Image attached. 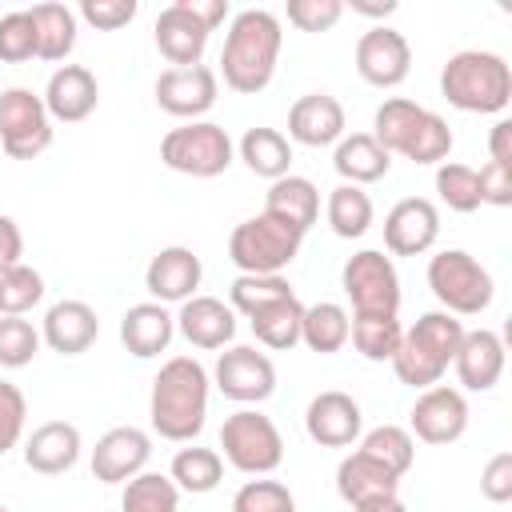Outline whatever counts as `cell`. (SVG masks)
I'll use <instances>...</instances> for the list:
<instances>
[{
	"mask_svg": "<svg viewBox=\"0 0 512 512\" xmlns=\"http://www.w3.org/2000/svg\"><path fill=\"white\" fill-rule=\"evenodd\" d=\"M96 104H100V84L84 64H60L48 76V88H44L48 120L80 124V120H88L96 112Z\"/></svg>",
	"mask_w": 512,
	"mask_h": 512,
	"instance_id": "d6986e66",
	"label": "cell"
},
{
	"mask_svg": "<svg viewBox=\"0 0 512 512\" xmlns=\"http://www.w3.org/2000/svg\"><path fill=\"white\" fill-rule=\"evenodd\" d=\"M172 336H176V316H172L164 304H156V300L132 304V308L120 316V344H124L136 360H152V356L168 352Z\"/></svg>",
	"mask_w": 512,
	"mask_h": 512,
	"instance_id": "cb8c5ba5",
	"label": "cell"
},
{
	"mask_svg": "<svg viewBox=\"0 0 512 512\" xmlns=\"http://www.w3.org/2000/svg\"><path fill=\"white\" fill-rule=\"evenodd\" d=\"M488 164L512 168V120H496L488 136Z\"/></svg>",
	"mask_w": 512,
	"mask_h": 512,
	"instance_id": "11a10c76",
	"label": "cell"
},
{
	"mask_svg": "<svg viewBox=\"0 0 512 512\" xmlns=\"http://www.w3.org/2000/svg\"><path fill=\"white\" fill-rule=\"evenodd\" d=\"M0 512H8V508H4V504H0Z\"/></svg>",
	"mask_w": 512,
	"mask_h": 512,
	"instance_id": "680465c9",
	"label": "cell"
},
{
	"mask_svg": "<svg viewBox=\"0 0 512 512\" xmlns=\"http://www.w3.org/2000/svg\"><path fill=\"white\" fill-rule=\"evenodd\" d=\"M280 20L268 8H244L232 16L228 36H224V52H220V72L224 84L240 96H256L272 84L276 76V60H280Z\"/></svg>",
	"mask_w": 512,
	"mask_h": 512,
	"instance_id": "7a4b0ae2",
	"label": "cell"
},
{
	"mask_svg": "<svg viewBox=\"0 0 512 512\" xmlns=\"http://www.w3.org/2000/svg\"><path fill=\"white\" fill-rule=\"evenodd\" d=\"M448 152H452V128H448V120L424 108V116L412 128V136H408V144H404L400 156H408L412 164H444Z\"/></svg>",
	"mask_w": 512,
	"mask_h": 512,
	"instance_id": "ab89813d",
	"label": "cell"
},
{
	"mask_svg": "<svg viewBox=\"0 0 512 512\" xmlns=\"http://www.w3.org/2000/svg\"><path fill=\"white\" fill-rule=\"evenodd\" d=\"M200 280H204V264L184 244L160 248L148 260V268H144V288L152 292L156 304H184V300H192Z\"/></svg>",
	"mask_w": 512,
	"mask_h": 512,
	"instance_id": "2e32d148",
	"label": "cell"
},
{
	"mask_svg": "<svg viewBox=\"0 0 512 512\" xmlns=\"http://www.w3.org/2000/svg\"><path fill=\"white\" fill-rule=\"evenodd\" d=\"M172 484L180 488V492H192V496H204V492H212L220 480H224V456L216 452V448H180L176 456H172Z\"/></svg>",
	"mask_w": 512,
	"mask_h": 512,
	"instance_id": "836d02e7",
	"label": "cell"
},
{
	"mask_svg": "<svg viewBox=\"0 0 512 512\" xmlns=\"http://www.w3.org/2000/svg\"><path fill=\"white\" fill-rule=\"evenodd\" d=\"M292 512H296V508H292Z\"/></svg>",
	"mask_w": 512,
	"mask_h": 512,
	"instance_id": "91938a15",
	"label": "cell"
},
{
	"mask_svg": "<svg viewBox=\"0 0 512 512\" xmlns=\"http://www.w3.org/2000/svg\"><path fill=\"white\" fill-rule=\"evenodd\" d=\"M208 416V372L196 356H172L160 364L148 396V420L160 440L188 444Z\"/></svg>",
	"mask_w": 512,
	"mask_h": 512,
	"instance_id": "6da1fadb",
	"label": "cell"
},
{
	"mask_svg": "<svg viewBox=\"0 0 512 512\" xmlns=\"http://www.w3.org/2000/svg\"><path fill=\"white\" fill-rule=\"evenodd\" d=\"M80 428L68 420H48L40 428H32V436L24 440V464L40 476H60L80 460Z\"/></svg>",
	"mask_w": 512,
	"mask_h": 512,
	"instance_id": "d4e9b609",
	"label": "cell"
},
{
	"mask_svg": "<svg viewBox=\"0 0 512 512\" xmlns=\"http://www.w3.org/2000/svg\"><path fill=\"white\" fill-rule=\"evenodd\" d=\"M348 332H352V316L344 304L336 300H320L312 308H304V320H300V344H308L312 352L328 356V352H340L348 344Z\"/></svg>",
	"mask_w": 512,
	"mask_h": 512,
	"instance_id": "f546056e",
	"label": "cell"
},
{
	"mask_svg": "<svg viewBox=\"0 0 512 512\" xmlns=\"http://www.w3.org/2000/svg\"><path fill=\"white\" fill-rule=\"evenodd\" d=\"M232 152L236 148H232L228 132L212 120H188V124L164 132V140H160V160L172 172H184L196 180H212V176L228 172Z\"/></svg>",
	"mask_w": 512,
	"mask_h": 512,
	"instance_id": "8992f818",
	"label": "cell"
},
{
	"mask_svg": "<svg viewBox=\"0 0 512 512\" xmlns=\"http://www.w3.org/2000/svg\"><path fill=\"white\" fill-rule=\"evenodd\" d=\"M304 428L320 448H348V444H356V436L364 428V412L348 392L328 388V392L308 400Z\"/></svg>",
	"mask_w": 512,
	"mask_h": 512,
	"instance_id": "e0dca14e",
	"label": "cell"
},
{
	"mask_svg": "<svg viewBox=\"0 0 512 512\" xmlns=\"http://www.w3.org/2000/svg\"><path fill=\"white\" fill-rule=\"evenodd\" d=\"M40 56V40H36V24L28 12H8L0 16V60L4 64H24Z\"/></svg>",
	"mask_w": 512,
	"mask_h": 512,
	"instance_id": "bcb514c9",
	"label": "cell"
},
{
	"mask_svg": "<svg viewBox=\"0 0 512 512\" xmlns=\"http://www.w3.org/2000/svg\"><path fill=\"white\" fill-rule=\"evenodd\" d=\"M348 340L356 344V352L364 360H392L400 340H404V328L396 316H352V332Z\"/></svg>",
	"mask_w": 512,
	"mask_h": 512,
	"instance_id": "f35d334b",
	"label": "cell"
},
{
	"mask_svg": "<svg viewBox=\"0 0 512 512\" xmlns=\"http://www.w3.org/2000/svg\"><path fill=\"white\" fill-rule=\"evenodd\" d=\"M228 296H232V312H244V316H252V312H260V308H268V304H276V300H288V296H296L292 292V284L284 280V276H236L232 280V288H228Z\"/></svg>",
	"mask_w": 512,
	"mask_h": 512,
	"instance_id": "7bdbcfd3",
	"label": "cell"
},
{
	"mask_svg": "<svg viewBox=\"0 0 512 512\" xmlns=\"http://www.w3.org/2000/svg\"><path fill=\"white\" fill-rule=\"evenodd\" d=\"M40 332L24 316H0V368H24L40 352Z\"/></svg>",
	"mask_w": 512,
	"mask_h": 512,
	"instance_id": "f6af8a7d",
	"label": "cell"
},
{
	"mask_svg": "<svg viewBox=\"0 0 512 512\" xmlns=\"http://www.w3.org/2000/svg\"><path fill=\"white\" fill-rule=\"evenodd\" d=\"M436 192H440V204H448L452 212L468 216L480 208V176L468 164H456V160L436 164Z\"/></svg>",
	"mask_w": 512,
	"mask_h": 512,
	"instance_id": "60d3db41",
	"label": "cell"
},
{
	"mask_svg": "<svg viewBox=\"0 0 512 512\" xmlns=\"http://www.w3.org/2000/svg\"><path fill=\"white\" fill-rule=\"evenodd\" d=\"M20 256H24L20 224H16L12 216H4V212H0V272H8V268H16V264H24Z\"/></svg>",
	"mask_w": 512,
	"mask_h": 512,
	"instance_id": "db71d44e",
	"label": "cell"
},
{
	"mask_svg": "<svg viewBox=\"0 0 512 512\" xmlns=\"http://www.w3.org/2000/svg\"><path fill=\"white\" fill-rule=\"evenodd\" d=\"M148 456H152V436L144 428L132 424L108 428L92 448V476L100 484H128L132 476L144 472Z\"/></svg>",
	"mask_w": 512,
	"mask_h": 512,
	"instance_id": "9a60e30c",
	"label": "cell"
},
{
	"mask_svg": "<svg viewBox=\"0 0 512 512\" xmlns=\"http://www.w3.org/2000/svg\"><path fill=\"white\" fill-rule=\"evenodd\" d=\"M464 324H460V316H452V312H424L412 328H408V336H416L428 352H436L444 364H452V356H456V348H460V340H464Z\"/></svg>",
	"mask_w": 512,
	"mask_h": 512,
	"instance_id": "ee69618b",
	"label": "cell"
},
{
	"mask_svg": "<svg viewBox=\"0 0 512 512\" xmlns=\"http://www.w3.org/2000/svg\"><path fill=\"white\" fill-rule=\"evenodd\" d=\"M264 216L296 228L300 236L316 224L320 216V188L308 180V176H280L268 184V196H264Z\"/></svg>",
	"mask_w": 512,
	"mask_h": 512,
	"instance_id": "484cf974",
	"label": "cell"
},
{
	"mask_svg": "<svg viewBox=\"0 0 512 512\" xmlns=\"http://www.w3.org/2000/svg\"><path fill=\"white\" fill-rule=\"evenodd\" d=\"M440 92L460 112H504L512 100V68L496 52L464 48L440 68Z\"/></svg>",
	"mask_w": 512,
	"mask_h": 512,
	"instance_id": "3957f363",
	"label": "cell"
},
{
	"mask_svg": "<svg viewBox=\"0 0 512 512\" xmlns=\"http://www.w3.org/2000/svg\"><path fill=\"white\" fill-rule=\"evenodd\" d=\"M216 92H220V80L208 64L164 68L156 76V104L168 116H180V120H200L216 104Z\"/></svg>",
	"mask_w": 512,
	"mask_h": 512,
	"instance_id": "5bb4252c",
	"label": "cell"
},
{
	"mask_svg": "<svg viewBox=\"0 0 512 512\" xmlns=\"http://www.w3.org/2000/svg\"><path fill=\"white\" fill-rule=\"evenodd\" d=\"M100 336V316L92 304L84 300H56L48 312H44V328H40V340L60 352V356H80L96 344Z\"/></svg>",
	"mask_w": 512,
	"mask_h": 512,
	"instance_id": "44dd1931",
	"label": "cell"
},
{
	"mask_svg": "<svg viewBox=\"0 0 512 512\" xmlns=\"http://www.w3.org/2000/svg\"><path fill=\"white\" fill-rule=\"evenodd\" d=\"M152 32H156L160 56H164L172 68H192V64H200V56H204V48H208V36H212V32L196 20V12L188 8V0H176V4L160 8Z\"/></svg>",
	"mask_w": 512,
	"mask_h": 512,
	"instance_id": "ac0fdd59",
	"label": "cell"
},
{
	"mask_svg": "<svg viewBox=\"0 0 512 512\" xmlns=\"http://www.w3.org/2000/svg\"><path fill=\"white\" fill-rule=\"evenodd\" d=\"M480 492L492 504H508L512 500V452H496L484 472H480Z\"/></svg>",
	"mask_w": 512,
	"mask_h": 512,
	"instance_id": "816d5d0a",
	"label": "cell"
},
{
	"mask_svg": "<svg viewBox=\"0 0 512 512\" xmlns=\"http://www.w3.org/2000/svg\"><path fill=\"white\" fill-rule=\"evenodd\" d=\"M240 160L248 164L252 176L280 180L292 168V140L276 128H248L240 136Z\"/></svg>",
	"mask_w": 512,
	"mask_h": 512,
	"instance_id": "f1b7e54d",
	"label": "cell"
},
{
	"mask_svg": "<svg viewBox=\"0 0 512 512\" xmlns=\"http://www.w3.org/2000/svg\"><path fill=\"white\" fill-rule=\"evenodd\" d=\"M344 296L352 300V316H396L400 312V276L392 256L380 248H360L340 268Z\"/></svg>",
	"mask_w": 512,
	"mask_h": 512,
	"instance_id": "ba28073f",
	"label": "cell"
},
{
	"mask_svg": "<svg viewBox=\"0 0 512 512\" xmlns=\"http://www.w3.org/2000/svg\"><path fill=\"white\" fill-rule=\"evenodd\" d=\"M388 364H392L396 380L408 384V388H416V392L440 384V376H444V368H448L436 352H428V348H424L416 336H408V332H404V340H400V348H396V356H392Z\"/></svg>",
	"mask_w": 512,
	"mask_h": 512,
	"instance_id": "8d00e7d4",
	"label": "cell"
},
{
	"mask_svg": "<svg viewBox=\"0 0 512 512\" xmlns=\"http://www.w3.org/2000/svg\"><path fill=\"white\" fill-rule=\"evenodd\" d=\"M352 12H360V16H392V12H396V0H384V4H372V0H352Z\"/></svg>",
	"mask_w": 512,
	"mask_h": 512,
	"instance_id": "9f6ffc18",
	"label": "cell"
},
{
	"mask_svg": "<svg viewBox=\"0 0 512 512\" xmlns=\"http://www.w3.org/2000/svg\"><path fill=\"white\" fill-rule=\"evenodd\" d=\"M176 332L192 348L212 352V348L232 344V336H236V312L224 300H216V296H192L176 312Z\"/></svg>",
	"mask_w": 512,
	"mask_h": 512,
	"instance_id": "7402d4cb",
	"label": "cell"
},
{
	"mask_svg": "<svg viewBox=\"0 0 512 512\" xmlns=\"http://www.w3.org/2000/svg\"><path fill=\"white\" fill-rule=\"evenodd\" d=\"M292 508H296V500H292L288 484L264 480V476L240 484V492L232 496V512H292Z\"/></svg>",
	"mask_w": 512,
	"mask_h": 512,
	"instance_id": "7dc6e473",
	"label": "cell"
},
{
	"mask_svg": "<svg viewBox=\"0 0 512 512\" xmlns=\"http://www.w3.org/2000/svg\"><path fill=\"white\" fill-rule=\"evenodd\" d=\"M420 116H424V108L416 104V100H408V96H392V100H384L380 108H376V116H372V140L392 156V152H404V144H408V136H412V128L420 124Z\"/></svg>",
	"mask_w": 512,
	"mask_h": 512,
	"instance_id": "e575fe53",
	"label": "cell"
},
{
	"mask_svg": "<svg viewBox=\"0 0 512 512\" xmlns=\"http://www.w3.org/2000/svg\"><path fill=\"white\" fill-rule=\"evenodd\" d=\"M300 232L272 220V216H252V220H240L228 236V256L232 264L244 272V276H280L296 252H300Z\"/></svg>",
	"mask_w": 512,
	"mask_h": 512,
	"instance_id": "5b68a950",
	"label": "cell"
},
{
	"mask_svg": "<svg viewBox=\"0 0 512 512\" xmlns=\"http://www.w3.org/2000/svg\"><path fill=\"white\" fill-rule=\"evenodd\" d=\"M44 300V276L32 264L0 272V316H24Z\"/></svg>",
	"mask_w": 512,
	"mask_h": 512,
	"instance_id": "b9f144b4",
	"label": "cell"
},
{
	"mask_svg": "<svg viewBox=\"0 0 512 512\" xmlns=\"http://www.w3.org/2000/svg\"><path fill=\"white\" fill-rule=\"evenodd\" d=\"M80 16L100 32H116V28L132 24L136 0H80Z\"/></svg>",
	"mask_w": 512,
	"mask_h": 512,
	"instance_id": "f907efd6",
	"label": "cell"
},
{
	"mask_svg": "<svg viewBox=\"0 0 512 512\" xmlns=\"http://www.w3.org/2000/svg\"><path fill=\"white\" fill-rule=\"evenodd\" d=\"M340 16V0H288V24H296L300 32H328Z\"/></svg>",
	"mask_w": 512,
	"mask_h": 512,
	"instance_id": "681fc988",
	"label": "cell"
},
{
	"mask_svg": "<svg viewBox=\"0 0 512 512\" xmlns=\"http://www.w3.org/2000/svg\"><path fill=\"white\" fill-rule=\"evenodd\" d=\"M452 368H456V380L468 388V392H488L496 388L500 372H504V340L492 332V328H472L464 332L456 356H452Z\"/></svg>",
	"mask_w": 512,
	"mask_h": 512,
	"instance_id": "603a6c76",
	"label": "cell"
},
{
	"mask_svg": "<svg viewBox=\"0 0 512 512\" xmlns=\"http://www.w3.org/2000/svg\"><path fill=\"white\" fill-rule=\"evenodd\" d=\"M120 512H180V488L172 484V476L140 472L124 484Z\"/></svg>",
	"mask_w": 512,
	"mask_h": 512,
	"instance_id": "74e56055",
	"label": "cell"
},
{
	"mask_svg": "<svg viewBox=\"0 0 512 512\" xmlns=\"http://www.w3.org/2000/svg\"><path fill=\"white\" fill-rule=\"evenodd\" d=\"M220 448H224V460L236 472H244V476H268L284 460V436H280V428L264 412H256V408H240V412H232L224 420Z\"/></svg>",
	"mask_w": 512,
	"mask_h": 512,
	"instance_id": "52a82bcc",
	"label": "cell"
},
{
	"mask_svg": "<svg viewBox=\"0 0 512 512\" xmlns=\"http://www.w3.org/2000/svg\"><path fill=\"white\" fill-rule=\"evenodd\" d=\"M352 512H408V508H404V500H400V496H384V500H372V504L352 508Z\"/></svg>",
	"mask_w": 512,
	"mask_h": 512,
	"instance_id": "6f0895ef",
	"label": "cell"
},
{
	"mask_svg": "<svg viewBox=\"0 0 512 512\" xmlns=\"http://www.w3.org/2000/svg\"><path fill=\"white\" fill-rule=\"evenodd\" d=\"M356 452H364L368 460L384 464L392 476H404V472L412 468V460H416V440H412V432L400 428V424H380V428H372V432L360 440Z\"/></svg>",
	"mask_w": 512,
	"mask_h": 512,
	"instance_id": "d590c367",
	"label": "cell"
},
{
	"mask_svg": "<svg viewBox=\"0 0 512 512\" xmlns=\"http://www.w3.org/2000/svg\"><path fill=\"white\" fill-rule=\"evenodd\" d=\"M440 236V208L424 196H404L384 216V248L392 256H424Z\"/></svg>",
	"mask_w": 512,
	"mask_h": 512,
	"instance_id": "4fadbf2b",
	"label": "cell"
},
{
	"mask_svg": "<svg viewBox=\"0 0 512 512\" xmlns=\"http://www.w3.org/2000/svg\"><path fill=\"white\" fill-rule=\"evenodd\" d=\"M24 420H28V400L12 380H0V456L12 452L24 436Z\"/></svg>",
	"mask_w": 512,
	"mask_h": 512,
	"instance_id": "c3c4849f",
	"label": "cell"
},
{
	"mask_svg": "<svg viewBox=\"0 0 512 512\" xmlns=\"http://www.w3.org/2000/svg\"><path fill=\"white\" fill-rule=\"evenodd\" d=\"M476 176H480V204H496V208L512 204V168L484 164Z\"/></svg>",
	"mask_w": 512,
	"mask_h": 512,
	"instance_id": "f5cc1de1",
	"label": "cell"
},
{
	"mask_svg": "<svg viewBox=\"0 0 512 512\" xmlns=\"http://www.w3.org/2000/svg\"><path fill=\"white\" fill-rule=\"evenodd\" d=\"M396 488H400V476H392L384 464L368 460L364 452L344 456L340 468H336V492H340V500L352 504V508H364V504H372V500L396 496Z\"/></svg>",
	"mask_w": 512,
	"mask_h": 512,
	"instance_id": "4316f807",
	"label": "cell"
},
{
	"mask_svg": "<svg viewBox=\"0 0 512 512\" xmlns=\"http://www.w3.org/2000/svg\"><path fill=\"white\" fill-rule=\"evenodd\" d=\"M212 380L228 400L260 404V400H268L276 392V364L264 352H256L252 344H232L228 352L216 356Z\"/></svg>",
	"mask_w": 512,
	"mask_h": 512,
	"instance_id": "30bf717a",
	"label": "cell"
},
{
	"mask_svg": "<svg viewBox=\"0 0 512 512\" xmlns=\"http://www.w3.org/2000/svg\"><path fill=\"white\" fill-rule=\"evenodd\" d=\"M408 424H412V436L424 444H456L468 432V400L460 388L432 384L416 396Z\"/></svg>",
	"mask_w": 512,
	"mask_h": 512,
	"instance_id": "8fae6325",
	"label": "cell"
},
{
	"mask_svg": "<svg viewBox=\"0 0 512 512\" xmlns=\"http://www.w3.org/2000/svg\"><path fill=\"white\" fill-rule=\"evenodd\" d=\"M300 320H304V304L296 296L276 300V304H268V308H260V312L248 316L252 336L264 348H272V352H288V348L300 344Z\"/></svg>",
	"mask_w": 512,
	"mask_h": 512,
	"instance_id": "1f68e13d",
	"label": "cell"
},
{
	"mask_svg": "<svg viewBox=\"0 0 512 512\" xmlns=\"http://www.w3.org/2000/svg\"><path fill=\"white\" fill-rule=\"evenodd\" d=\"M356 72L372 88H396V84H404L408 72H412V48H408L404 32L384 28V24L368 28L356 40Z\"/></svg>",
	"mask_w": 512,
	"mask_h": 512,
	"instance_id": "7c38bea8",
	"label": "cell"
},
{
	"mask_svg": "<svg viewBox=\"0 0 512 512\" xmlns=\"http://www.w3.org/2000/svg\"><path fill=\"white\" fill-rule=\"evenodd\" d=\"M32 24H36V40H40V60H68V52L76 48V12L68 4H32L28 8Z\"/></svg>",
	"mask_w": 512,
	"mask_h": 512,
	"instance_id": "4dcf8cb0",
	"label": "cell"
},
{
	"mask_svg": "<svg viewBox=\"0 0 512 512\" xmlns=\"http://www.w3.org/2000/svg\"><path fill=\"white\" fill-rule=\"evenodd\" d=\"M328 228L340 236V240H356V236H364L368 228H372V216H376V208H372V196L364 192V188H356V184H336L332 192H328Z\"/></svg>",
	"mask_w": 512,
	"mask_h": 512,
	"instance_id": "d6a6232c",
	"label": "cell"
},
{
	"mask_svg": "<svg viewBox=\"0 0 512 512\" xmlns=\"http://www.w3.org/2000/svg\"><path fill=\"white\" fill-rule=\"evenodd\" d=\"M344 104L328 92H308L288 108V140L304 148H328L344 136Z\"/></svg>",
	"mask_w": 512,
	"mask_h": 512,
	"instance_id": "ffe728a7",
	"label": "cell"
},
{
	"mask_svg": "<svg viewBox=\"0 0 512 512\" xmlns=\"http://www.w3.org/2000/svg\"><path fill=\"white\" fill-rule=\"evenodd\" d=\"M52 144V120L44 96L32 88H4L0 92V148L12 160H36Z\"/></svg>",
	"mask_w": 512,
	"mask_h": 512,
	"instance_id": "9c48e42d",
	"label": "cell"
},
{
	"mask_svg": "<svg viewBox=\"0 0 512 512\" xmlns=\"http://www.w3.org/2000/svg\"><path fill=\"white\" fill-rule=\"evenodd\" d=\"M332 168L340 172L344 184L364 188V184H376V180L388 176L392 156H388L368 132H352V136H340V144H336V152H332Z\"/></svg>",
	"mask_w": 512,
	"mask_h": 512,
	"instance_id": "83f0119b",
	"label": "cell"
},
{
	"mask_svg": "<svg viewBox=\"0 0 512 512\" xmlns=\"http://www.w3.org/2000/svg\"><path fill=\"white\" fill-rule=\"evenodd\" d=\"M428 288L452 316H480L496 296L492 272L464 248H444L428 260Z\"/></svg>",
	"mask_w": 512,
	"mask_h": 512,
	"instance_id": "277c9868",
	"label": "cell"
}]
</instances>
